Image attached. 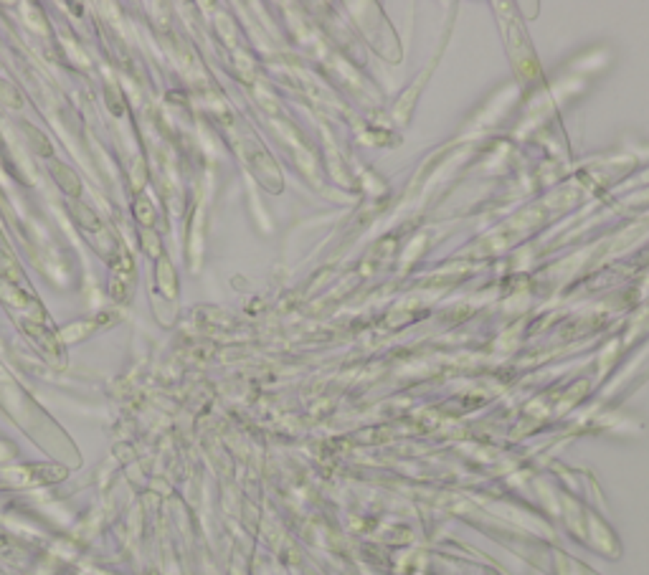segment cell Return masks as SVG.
I'll use <instances>...</instances> for the list:
<instances>
[{
    "label": "cell",
    "instance_id": "1",
    "mask_svg": "<svg viewBox=\"0 0 649 575\" xmlns=\"http://www.w3.org/2000/svg\"><path fill=\"white\" fill-rule=\"evenodd\" d=\"M132 284H135V269H132V259L127 249L122 246L117 251V259L112 261V279H109V294L114 300H130Z\"/></svg>",
    "mask_w": 649,
    "mask_h": 575
},
{
    "label": "cell",
    "instance_id": "2",
    "mask_svg": "<svg viewBox=\"0 0 649 575\" xmlns=\"http://www.w3.org/2000/svg\"><path fill=\"white\" fill-rule=\"evenodd\" d=\"M23 330L33 337V342L38 345L43 352L49 357H54V360H58L61 357V363H64V345H61V340H58L56 332H51L46 324L41 322H31V319H25L23 322Z\"/></svg>",
    "mask_w": 649,
    "mask_h": 575
},
{
    "label": "cell",
    "instance_id": "3",
    "mask_svg": "<svg viewBox=\"0 0 649 575\" xmlns=\"http://www.w3.org/2000/svg\"><path fill=\"white\" fill-rule=\"evenodd\" d=\"M157 286H160V292L165 294L168 300H173V297L178 294V279H175V271H173L170 261L165 259V253L157 259Z\"/></svg>",
    "mask_w": 649,
    "mask_h": 575
},
{
    "label": "cell",
    "instance_id": "4",
    "mask_svg": "<svg viewBox=\"0 0 649 575\" xmlns=\"http://www.w3.org/2000/svg\"><path fill=\"white\" fill-rule=\"evenodd\" d=\"M104 315L94 317V319H87V322H74L69 324V327H64L61 332H58V340H79V337H87V335L97 332L99 327H104V319H102Z\"/></svg>",
    "mask_w": 649,
    "mask_h": 575
},
{
    "label": "cell",
    "instance_id": "5",
    "mask_svg": "<svg viewBox=\"0 0 649 575\" xmlns=\"http://www.w3.org/2000/svg\"><path fill=\"white\" fill-rule=\"evenodd\" d=\"M0 276L6 279L8 284H13L16 289H21V282H23V271L18 267L16 256L6 249H0Z\"/></svg>",
    "mask_w": 649,
    "mask_h": 575
},
{
    "label": "cell",
    "instance_id": "6",
    "mask_svg": "<svg viewBox=\"0 0 649 575\" xmlns=\"http://www.w3.org/2000/svg\"><path fill=\"white\" fill-rule=\"evenodd\" d=\"M51 172H54V178H56V183L61 188H64L66 193L69 195H81V183H79V178L74 175V170H69L66 165H61V162H54L51 165Z\"/></svg>",
    "mask_w": 649,
    "mask_h": 575
},
{
    "label": "cell",
    "instance_id": "7",
    "mask_svg": "<svg viewBox=\"0 0 649 575\" xmlns=\"http://www.w3.org/2000/svg\"><path fill=\"white\" fill-rule=\"evenodd\" d=\"M132 211H135V216H138V221L142 223V226H153L155 223V208L150 205L147 198H142V195H138V201H135V205H132Z\"/></svg>",
    "mask_w": 649,
    "mask_h": 575
},
{
    "label": "cell",
    "instance_id": "8",
    "mask_svg": "<svg viewBox=\"0 0 649 575\" xmlns=\"http://www.w3.org/2000/svg\"><path fill=\"white\" fill-rule=\"evenodd\" d=\"M25 132H28V139L33 142V147L38 150V153H43V157H49L51 155V145H49V139L43 137L38 130H33L31 124H25Z\"/></svg>",
    "mask_w": 649,
    "mask_h": 575
},
{
    "label": "cell",
    "instance_id": "9",
    "mask_svg": "<svg viewBox=\"0 0 649 575\" xmlns=\"http://www.w3.org/2000/svg\"><path fill=\"white\" fill-rule=\"evenodd\" d=\"M142 246H145V251L150 253V256H155V259H160L162 256L160 236H155L153 231H145V234H142Z\"/></svg>",
    "mask_w": 649,
    "mask_h": 575
},
{
    "label": "cell",
    "instance_id": "10",
    "mask_svg": "<svg viewBox=\"0 0 649 575\" xmlns=\"http://www.w3.org/2000/svg\"><path fill=\"white\" fill-rule=\"evenodd\" d=\"M76 218H79V223L84 228H99V226H102V221H99L97 216H94V211H89L87 205H79V208H76Z\"/></svg>",
    "mask_w": 649,
    "mask_h": 575
}]
</instances>
